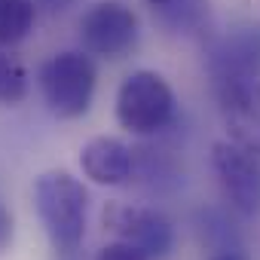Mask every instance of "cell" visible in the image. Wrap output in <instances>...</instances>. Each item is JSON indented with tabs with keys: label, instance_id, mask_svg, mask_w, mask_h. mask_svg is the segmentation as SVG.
<instances>
[{
	"label": "cell",
	"instance_id": "cell-1",
	"mask_svg": "<svg viewBox=\"0 0 260 260\" xmlns=\"http://www.w3.org/2000/svg\"><path fill=\"white\" fill-rule=\"evenodd\" d=\"M34 208L52 251L74 254L83 245L89 214V193L83 181H77L64 169L43 172L34 181Z\"/></svg>",
	"mask_w": 260,
	"mask_h": 260
},
{
	"label": "cell",
	"instance_id": "cell-17",
	"mask_svg": "<svg viewBox=\"0 0 260 260\" xmlns=\"http://www.w3.org/2000/svg\"><path fill=\"white\" fill-rule=\"evenodd\" d=\"M144 4H150L153 10H159V7H166V4H172V0H144Z\"/></svg>",
	"mask_w": 260,
	"mask_h": 260
},
{
	"label": "cell",
	"instance_id": "cell-4",
	"mask_svg": "<svg viewBox=\"0 0 260 260\" xmlns=\"http://www.w3.org/2000/svg\"><path fill=\"white\" fill-rule=\"evenodd\" d=\"M211 83L230 141L260 156V74L217 71Z\"/></svg>",
	"mask_w": 260,
	"mask_h": 260
},
{
	"label": "cell",
	"instance_id": "cell-2",
	"mask_svg": "<svg viewBox=\"0 0 260 260\" xmlns=\"http://www.w3.org/2000/svg\"><path fill=\"white\" fill-rule=\"evenodd\" d=\"M40 95L49 107L52 116L58 119H80L89 113L95 86H98V71L89 52L83 49H64L55 52L40 64Z\"/></svg>",
	"mask_w": 260,
	"mask_h": 260
},
{
	"label": "cell",
	"instance_id": "cell-7",
	"mask_svg": "<svg viewBox=\"0 0 260 260\" xmlns=\"http://www.w3.org/2000/svg\"><path fill=\"white\" fill-rule=\"evenodd\" d=\"M211 166L230 205L251 217L260 211V156L236 141H217L211 147Z\"/></svg>",
	"mask_w": 260,
	"mask_h": 260
},
{
	"label": "cell",
	"instance_id": "cell-16",
	"mask_svg": "<svg viewBox=\"0 0 260 260\" xmlns=\"http://www.w3.org/2000/svg\"><path fill=\"white\" fill-rule=\"evenodd\" d=\"M211 260H245V257H239V254H233V251H223V254H214Z\"/></svg>",
	"mask_w": 260,
	"mask_h": 260
},
{
	"label": "cell",
	"instance_id": "cell-12",
	"mask_svg": "<svg viewBox=\"0 0 260 260\" xmlns=\"http://www.w3.org/2000/svg\"><path fill=\"white\" fill-rule=\"evenodd\" d=\"M28 95V74L25 68L0 49V104H19Z\"/></svg>",
	"mask_w": 260,
	"mask_h": 260
},
{
	"label": "cell",
	"instance_id": "cell-6",
	"mask_svg": "<svg viewBox=\"0 0 260 260\" xmlns=\"http://www.w3.org/2000/svg\"><path fill=\"white\" fill-rule=\"evenodd\" d=\"M101 223L104 230L119 239L135 245L138 251H144L150 260L166 257L175 245V230L169 223V217H162L153 208L144 205H128V202H107L101 211Z\"/></svg>",
	"mask_w": 260,
	"mask_h": 260
},
{
	"label": "cell",
	"instance_id": "cell-15",
	"mask_svg": "<svg viewBox=\"0 0 260 260\" xmlns=\"http://www.w3.org/2000/svg\"><path fill=\"white\" fill-rule=\"evenodd\" d=\"M37 4V10H43V13H64L68 7H74L77 0H34Z\"/></svg>",
	"mask_w": 260,
	"mask_h": 260
},
{
	"label": "cell",
	"instance_id": "cell-5",
	"mask_svg": "<svg viewBox=\"0 0 260 260\" xmlns=\"http://www.w3.org/2000/svg\"><path fill=\"white\" fill-rule=\"evenodd\" d=\"M141 25L132 7L119 0H101L89 7L80 19V40L89 55L98 58H125L138 46Z\"/></svg>",
	"mask_w": 260,
	"mask_h": 260
},
{
	"label": "cell",
	"instance_id": "cell-14",
	"mask_svg": "<svg viewBox=\"0 0 260 260\" xmlns=\"http://www.w3.org/2000/svg\"><path fill=\"white\" fill-rule=\"evenodd\" d=\"M13 233H16V223H13V214L10 208L0 202V254H4L10 245H13Z\"/></svg>",
	"mask_w": 260,
	"mask_h": 260
},
{
	"label": "cell",
	"instance_id": "cell-10",
	"mask_svg": "<svg viewBox=\"0 0 260 260\" xmlns=\"http://www.w3.org/2000/svg\"><path fill=\"white\" fill-rule=\"evenodd\" d=\"M37 4L34 0H0V46H16L28 40L37 25Z\"/></svg>",
	"mask_w": 260,
	"mask_h": 260
},
{
	"label": "cell",
	"instance_id": "cell-8",
	"mask_svg": "<svg viewBox=\"0 0 260 260\" xmlns=\"http://www.w3.org/2000/svg\"><path fill=\"white\" fill-rule=\"evenodd\" d=\"M80 169L98 187H122L135 175V156L128 150V144H122L119 138L98 135L83 144Z\"/></svg>",
	"mask_w": 260,
	"mask_h": 260
},
{
	"label": "cell",
	"instance_id": "cell-13",
	"mask_svg": "<svg viewBox=\"0 0 260 260\" xmlns=\"http://www.w3.org/2000/svg\"><path fill=\"white\" fill-rule=\"evenodd\" d=\"M95 260H150V257H147L144 251H138L135 245L113 239V242H107V245L98 251V257H95Z\"/></svg>",
	"mask_w": 260,
	"mask_h": 260
},
{
	"label": "cell",
	"instance_id": "cell-11",
	"mask_svg": "<svg viewBox=\"0 0 260 260\" xmlns=\"http://www.w3.org/2000/svg\"><path fill=\"white\" fill-rule=\"evenodd\" d=\"M159 16V22L172 31H181V34H193L199 31L202 19H205V4L202 0H172V4L153 10Z\"/></svg>",
	"mask_w": 260,
	"mask_h": 260
},
{
	"label": "cell",
	"instance_id": "cell-3",
	"mask_svg": "<svg viewBox=\"0 0 260 260\" xmlns=\"http://www.w3.org/2000/svg\"><path fill=\"white\" fill-rule=\"evenodd\" d=\"M175 92L156 71H132L116 89V122L132 135H156L175 119Z\"/></svg>",
	"mask_w": 260,
	"mask_h": 260
},
{
	"label": "cell",
	"instance_id": "cell-9",
	"mask_svg": "<svg viewBox=\"0 0 260 260\" xmlns=\"http://www.w3.org/2000/svg\"><path fill=\"white\" fill-rule=\"evenodd\" d=\"M208 71L260 74V25H239L220 40H214L208 52Z\"/></svg>",
	"mask_w": 260,
	"mask_h": 260
}]
</instances>
